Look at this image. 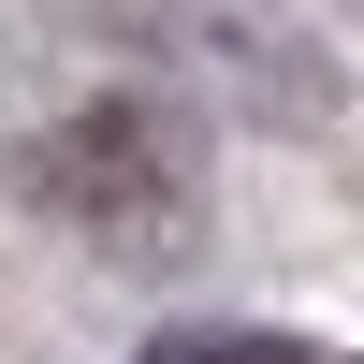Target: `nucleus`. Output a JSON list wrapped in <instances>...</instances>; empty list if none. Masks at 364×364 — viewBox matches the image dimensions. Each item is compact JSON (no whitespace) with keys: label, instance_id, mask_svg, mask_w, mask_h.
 Masks as SVG:
<instances>
[{"label":"nucleus","instance_id":"3","mask_svg":"<svg viewBox=\"0 0 364 364\" xmlns=\"http://www.w3.org/2000/svg\"><path fill=\"white\" fill-rule=\"evenodd\" d=\"M146 364H321L306 336H262V321H175Z\"/></svg>","mask_w":364,"mask_h":364},{"label":"nucleus","instance_id":"1","mask_svg":"<svg viewBox=\"0 0 364 364\" xmlns=\"http://www.w3.org/2000/svg\"><path fill=\"white\" fill-rule=\"evenodd\" d=\"M102 15L132 29V44H161L204 102L262 117V132H306V117L336 102V58H321L277 0H102Z\"/></svg>","mask_w":364,"mask_h":364},{"label":"nucleus","instance_id":"2","mask_svg":"<svg viewBox=\"0 0 364 364\" xmlns=\"http://www.w3.org/2000/svg\"><path fill=\"white\" fill-rule=\"evenodd\" d=\"M15 190L44 204V219L102 233V248L190 233V175H175L161 117H132V102H87V117H58V132H29V146H15Z\"/></svg>","mask_w":364,"mask_h":364}]
</instances>
